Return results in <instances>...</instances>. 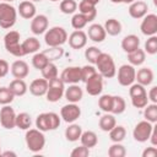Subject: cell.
<instances>
[{
  "label": "cell",
  "instance_id": "cell-61",
  "mask_svg": "<svg viewBox=\"0 0 157 157\" xmlns=\"http://www.w3.org/2000/svg\"><path fill=\"white\" fill-rule=\"evenodd\" d=\"M52 2H56V1H61V0H50Z\"/></svg>",
  "mask_w": 157,
  "mask_h": 157
},
{
  "label": "cell",
  "instance_id": "cell-44",
  "mask_svg": "<svg viewBox=\"0 0 157 157\" xmlns=\"http://www.w3.org/2000/svg\"><path fill=\"white\" fill-rule=\"evenodd\" d=\"M144 50L150 55H155L157 53V36H150L146 39Z\"/></svg>",
  "mask_w": 157,
  "mask_h": 157
},
{
  "label": "cell",
  "instance_id": "cell-58",
  "mask_svg": "<svg viewBox=\"0 0 157 157\" xmlns=\"http://www.w3.org/2000/svg\"><path fill=\"white\" fill-rule=\"evenodd\" d=\"M109 1L113 4H121V0H109Z\"/></svg>",
  "mask_w": 157,
  "mask_h": 157
},
{
  "label": "cell",
  "instance_id": "cell-62",
  "mask_svg": "<svg viewBox=\"0 0 157 157\" xmlns=\"http://www.w3.org/2000/svg\"><path fill=\"white\" fill-rule=\"evenodd\" d=\"M0 156H1V151H0Z\"/></svg>",
  "mask_w": 157,
  "mask_h": 157
},
{
  "label": "cell",
  "instance_id": "cell-57",
  "mask_svg": "<svg viewBox=\"0 0 157 157\" xmlns=\"http://www.w3.org/2000/svg\"><path fill=\"white\" fill-rule=\"evenodd\" d=\"M135 0H121V4H131V2H134Z\"/></svg>",
  "mask_w": 157,
  "mask_h": 157
},
{
  "label": "cell",
  "instance_id": "cell-32",
  "mask_svg": "<svg viewBox=\"0 0 157 157\" xmlns=\"http://www.w3.org/2000/svg\"><path fill=\"white\" fill-rule=\"evenodd\" d=\"M80 141H81V145H83V146H86L88 148H92L98 144V136L92 130L82 131V134L80 136Z\"/></svg>",
  "mask_w": 157,
  "mask_h": 157
},
{
  "label": "cell",
  "instance_id": "cell-3",
  "mask_svg": "<svg viewBox=\"0 0 157 157\" xmlns=\"http://www.w3.org/2000/svg\"><path fill=\"white\" fill-rule=\"evenodd\" d=\"M25 141H26L27 148L34 153L42 151L45 146V136H44L43 131H40L38 129H31L29 128L28 130H26Z\"/></svg>",
  "mask_w": 157,
  "mask_h": 157
},
{
  "label": "cell",
  "instance_id": "cell-34",
  "mask_svg": "<svg viewBox=\"0 0 157 157\" xmlns=\"http://www.w3.org/2000/svg\"><path fill=\"white\" fill-rule=\"evenodd\" d=\"M32 125V119L31 115L26 112L18 113L16 115V128L21 129V130H28Z\"/></svg>",
  "mask_w": 157,
  "mask_h": 157
},
{
  "label": "cell",
  "instance_id": "cell-20",
  "mask_svg": "<svg viewBox=\"0 0 157 157\" xmlns=\"http://www.w3.org/2000/svg\"><path fill=\"white\" fill-rule=\"evenodd\" d=\"M87 37L94 42V43H102L105 37H107V33L104 31V27L99 23H92L90 27H88V31H87Z\"/></svg>",
  "mask_w": 157,
  "mask_h": 157
},
{
  "label": "cell",
  "instance_id": "cell-11",
  "mask_svg": "<svg viewBox=\"0 0 157 157\" xmlns=\"http://www.w3.org/2000/svg\"><path fill=\"white\" fill-rule=\"evenodd\" d=\"M16 113L13 110L12 107H10L9 104L2 105V108L0 109V124L4 129L11 130L13 128H16Z\"/></svg>",
  "mask_w": 157,
  "mask_h": 157
},
{
  "label": "cell",
  "instance_id": "cell-39",
  "mask_svg": "<svg viewBox=\"0 0 157 157\" xmlns=\"http://www.w3.org/2000/svg\"><path fill=\"white\" fill-rule=\"evenodd\" d=\"M59 9L64 15H74L77 10V2L75 0H61Z\"/></svg>",
  "mask_w": 157,
  "mask_h": 157
},
{
  "label": "cell",
  "instance_id": "cell-51",
  "mask_svg": "<svg viewBox=\"0 0 157 157\" xmlns=\"http://www.w3.org/2000/svg\"><path fill=\"white\" fill-rule=\"evenodd\" d=\"M10 71V65L6 60L0 59V77H5Z\"/></svg>",
  "mask_w": 157,
  "mask_h": 157
},
{
  "label": "cell",
  "instance_id": "cell-16",
  "mask_svg": "<svg viewBox=\"0 0 157 157\" xmlns=\"http://www.w3.org/2000/svg\"><path fill=\"white\" fill-rule=\"evenodd\" d=\"M147 10H148L147 2H145L142 0H135L134 2H131L129 5L128 12H129L130 17H132L135 20H140L147 15Z\"/></svg>",
  "mask_w": 157,
  "mask_h": 157
},
{
  "label": "cell",
  "instance_id": "cell-22",
  "mask_svg": "<svg viewBox=\"0 0 157 157\" xmlns=\"http://www.w3.org/2000/svg\"><path fill=\"white\" fill-rule=\"evenodd\" d=\"M153 78H155V74L150 67H141L136 71L135 75V81L145 87L150 86L153 82Z\"/></svg>",
  "mask_w": 157,
  "mask_h": 157
},
{
  "label": "cell",
  "instance_id": "cell-49",
  "mask_svg": "<svg viewBox=\"0 0 157 157\" xmlns=\"http://www.w3.org/2000/svg\"><path fill=\"white\" fill-rule=\"evenodd\" d=\"M130 99H131V104H132V107H135V108H145V107L148 104L147 94L137 96V97H132V98H130Z\"/></svg>",
  "mask_w": 157,
  "mask_h": 157
},
{
  "label": "cell",
  "instance_id": "cell-19",
  "mask_svg": "<svg viewBox=\"0 0 157 157\" xmlns=\"http://www.w3.org/2000/svg\"><path fill=\"white\" fill-rule=\"evenodd\" d=\"M17 13L25 20H32L37 15V9H36L34 2H32L29 0L21 1L17 7Z\"/></svg>",
  "mask_w": 157,
  "mask_h": 157
},
{
  "label": "cell",
  "instance_id": "cell-31",
  "mask_svg": "<svg viewBox=\"0 0 157 157\" xmlns=\"http://www.w3.org/2000/svg\"><path fill=\"white\" fill-rule=\"evenodd\" d=\"M81 134H82V128L75 123H70L69 126L65 129V139L70 142L78 141Z\"/></svg>",
  "mask_w": 157,
  "mask_h": 157
},
{
  "label": "cell",
  "instance_id": "cell-29",
  "mask_svg": "<svg viewBox=\"0 0 157 157\" xmlns=\"http://www.w3.org/2000/svg\"><path fill=\"white\" fill-rule=\"evenodd\" d=\"M145 60H146V53L144 49L137 48V49L128 53V61L132 66H140L145 63Z\"/></svg>",
  "mask_w": 157,
  "mask_h": 157
},
{
  "label": "cell",
  "instance_id": "cell-35",
  "mask_svg": "<svg viewBox=\"0 0 157 157\" xmlns=\"http://www.w3.org/2000/svg\"><path fill=\"white\" fill-rule=\"evenodd\" d=\"M109 132V139L113 142H121L126 136V129L123 125H115Z\"/></svg>",
  "mask_w": 157,
  "mask_h": 157
},
{
  "label": "cell",
  "instance_id": "cell-43",
  "mask_svg": "<svg viewBox=\"0 0 157 157\" xmlns=\"http://www.w3.org/2000/svg\"><path fill=\"white\" fill-rule=\"evenodd\" d=\"M101 53H102V52H101L97 47H94V45L88 47V48H86V49H85V59H86L90 64L94 65V64H96V61H97V58L99 56V54H101Z\"/></svg>",
  "mask_w": 157,
  "mask_h": 157
},
{
  "label": "cell",
  "instance_id": "cell-17",
  "mask_svg": "<svg viewBox=\"0 0 157 157\" xmlns=\"http://www.w3.org/2000/svg\"><path fill=\"white\" fill-rule=\"evenodd\" d=\"M48 26H49V21L45 15H36L31 20V31L36 36L45 33V31L48 29Z\"/></svg>",
  "mask_w": 157,
  "mask_h": 157
},
{
  "label": "cell",
  "instance_id": "cell-46",
  "mask_svg": "<svg viewBox=\"0 0 157 157\" xmlns=\"http://www.w3.org/2000/svg\"><path fill=\"white\" fill-rule=\"evenodd\" d=\"M49 48H50V49H48V50L44 52V54L48 56L49 61L58 60V59H60V58L63 56L64 50H63L60 47H49Z\"/></svg>",
  "mask_w": 157,
  "mask_h": 157
},
{
  "label": "cell",
  "instance_id": "cell-36",
  "mask_svg": "<svg viewBox=\"0 0 157 157\" xmlns=\"http://www.w3.org/2000/svg\"><path fill=\"white\" fill-rule=\"evenodd\" d=\"M48 63H49V59L44 54V52H37L32 56V65L37 70H42Z\"/></svg>",
  "mask_w": 157,
  "mask_h": 157
},
{
  "label": "cell",
  "instance_id": "cell-37",
  "mask_svg": "<svg viewBox=\"0 0 157 157\" xmlns=\"http://www.w3.org/2000/svg\"><path fill=\"white\" fill-rule=\"evenodd\" d=\"M145 120L156 124L157 123V103H150L144 108Z\"/></svg>",
  "mask_w": 157,
  "mask_h": 157
},
{
  "label": "cell",
  "instance_id": "cell-30",
  "mask_svg": "<svg viewBox=\"0 0 157 157\" xmlns=\"http://www.w3.org/2000/svg\"><path fill=\"white\" fill-rule=\"evenodd\" d=\"M115 125H117V120H115L114 114H112V113H104V114L99 118L98 126H99V129H101L102 131L108 132V131L112 130Z\"/></svg>",
  "mask_w": 157,
  "mask_h": 157
},
{
  "label": "cell",
  "instance_id": "cell-42",
  "mask_svg": "<svg viewBox=\"0 0 157 157\" xmlns=\"http://www.w3.org/2000/svg\"><path fill=\"white\" fill-rule=\"evenodd\" d=\"M87 23H88V21H87V18L82 13L77 12V13H74L72 15V18H71V26H72V28H75V29H82V28H85L87 26Z\"/></svg>",
  "mask_w": 157,
  "mask_h": 157
},
{
  "label": "cell",
  "instance_id": "cell-8",
  "mask_svg": "<svg viewBox=\"0 0 157 157\" xmlns=\"http://www.w3.org/2000/svg\"><path fill=\"white\" fill-rule=\"evenodd\" d=\"M118 77V82L120 86L129 87L135 82V75H136V69L135 66L130 64H123L119 66L118 72L115 74Z\"/></svg>",
  "mask_w": 157,
  "mask_h": 157
},
{
  "label": "cell",
  "instance_id": "cell-55",
  "mask_svg": "<svg viewBox=\"0 0 157 157\" xmlns=\"http://www.w3.org/2000/svg\"><path fill=\"white\" fill-rule=\"evenodd\" d=\"M1 156H4V157H7V156L16 157L17 155H16V152H13V151H5V152H1Z\"/></svg>",
  "mask_w": 157,
  "mask_h": 157
},
{
  "label": "cell",
  "instance_id": "cell-33",
  "mask_svg": "<svg viewBox=\"0 0 157 157\" xmlns=\"http://www.w3.org/2000/svg\"><path fill=\"white\" fill-rule=\"evenodd\" d=\"M126 109V102L121 96H113V104H112V110L110 113L114 115L123 114Z\"/></svg>",
  "mask_w": 157,
  "mask_h": 157
},
{
  "label": "cell",
  "instance_id": "cell-12",
  "mask_svg": "<svg viewBox=\"0 0 157 157\" xmlns=\"http://www.w3.org/2000/svg\"><path fill=\"white\" fill-rule=\"evenodd\" d=\"M86 92L90 96H99L103 91V76L97 71L92 77H90L86 82Z\"/></svg>",
  "mask_w": 157,
  "mask_h": 157
},
{
  "label": "cell",
  "instance_id": "cell-53",
  "mask_svg": "<svg viewBox=\"0 0 157 157\" xmlns=\"http://www.w3.org/2000/svg\"><path fill=\"white\" fill-rule=\"evenodd\" d=\"M147 98L151 103H157V86H152L147 92Z\"/></svg>",
  "mask_w": 157,
  "mask_h": 157
},
{
  "label": "cell",
  "instance_id": "cell-5",
  "mask_svg": "<svg viewBox=\"0 0 157 157\" xmlns=\"http://www.w3.org/2000/svg\"><path fill=\"white\" fill-rule=\"evenodd\" d=\"M20 38L21 36L17 31H9L4 37V45H5L6 52L16 58L25 56L22 45L20 43Z\"/></svg>",
  "mask_w": 157,
  "mask_h": 157
},
{
  "label": "cell",
  "instance_id": "cell-9",
  "mask_svg": "<svg viewBox=\"0 0 157 157\" xmlns=\"http://www.w3.org/2000/svg\"><path fill=\"white\" fill-rule=\"evenodd\" d=\"M152 128H153V124L147 121V120H141L139 121L134 130H132V137L135 141L137 142H146L148 141L150 139V135H151V131H152Z\"/></svg>",
  "mask_w": 157,
  "mask_h": 157
},
{
  "label": "cell",
  "instance_id": "cell-28",
  "mask_svg": "<svg viewBox=\"0 0 157 157\" xmlns=\"http://www.w3.org/2000/svg\"><path fill=\"white\" fill-rule=\"evenodd\" d=\"M21 45H22V49H23L25 55H27V54H34V53L39 52V49H40V42L36 37H28L27 39H25L21 43Z\"/></svg>",
  "mask_w": 157,
  "mask_h": 157
},
{
  "label": "cell",
  "instance_id": "cell-40",
  "mask_svg": "<svg viewBox=\"0 0 157 157\" xmlns=\"http://www.w3.org/2000/svg\"><path fill=\"white\" fill-rule=\"evenodd\" d=\"M113 104V96L112 94H102L98 98V107L104 113H110Z\"/></svg>",
  "mask_w": 157,
  "mask_h": 157
},
{
  "label": "cell",
  "instance_id": "cell-45",
  "mask_svg": "<svg viewBox=\"0 0 157 157\" xmlns=\"http://www.w3.org/2000/svg\"><path fill=\"white\" fill-rule=\"evenodd\" d=\"M15 96L13 93L10 91L9 87H0V104L1 105H6L12 103Z\"/></svg>",
  "mask_w": 157,
  "mask_h": 157
},
{
  "label": "cell",
  "instance_id": "cell-63",
  "mask_svg": "<svg viewBox=\"0 0 157 157\" xmlns=\"http://www.w3.org/2000/svg\"><path fill=\"white\" fill-rule=\"evenodd\" d=\"M0 78H1V77H0Z\"/></svg>",
  "mask_w": 157,
  "mask_h": 157
},
{
  "label": "cell",
  "instance_id": "cell-13",
  "mask_svg": "<svg viewBox=\"0 0 157 157\" xmlns=\"http://www.w3.org/2000/svg\"><path fill=\"white\" fill-rule=\"evenodd\" d=\"M140 29H141V33L145 34L146 37L156 36V33H157V15L147 13L145 17H142Z\"/></svg>",
  "mask_w": 157,
  "mask_h": 157
},
{
  "label": "cell",
  "instance_id": "cell-26",
  "mask_svg": "<svg viewBox=\"0 0 157 157\" xmlns=\"http://www.w3.org/2000/svg\"><path fill=\"white\" fill-rule=\"evenodd\" d=\"M9 88L10 91L13 93L15 97H21V96H25L28 91V86L26 83V81L23 78H15L10 82L9 85Z\"/></svg>",
  "mask_w": 157,
  "mask_h": 157
},
{
  "label": "cell",
  "instance_id": "cell-1",
  "mask_svg": "<svg viewBox=\"0 0 157 157\" xmlns=\"http://www.w3.org/2000/svg\"><path fill=\"white\" fill-rule=\"evenodd\" d=\"M96 69L97 71L103 76V78H112L117 74V66L114 63V59L108 53H101L96 61Z\"/></svg>",
  "mask_w": 157,
  "mask_h": 157
},
{
  "label": "cell",
  "instance_id": "cell-60",
  "mask_svg": "<svg viewBox=\"0 0 157 157\" xmlns=\"http://www.w3.org/2000/svg\"><path fill=\"white\" fill-rule=\"evenodd\" d=\"M1 1H4V2H12V1H15V0H1Z\"/></svg>",
  "mask_w": 157,
  "mask_h": 157
},
{
  "label": "cell",
  "instance_id": "cell-6",
  "mask_svg": "<svg viewBox=\"0 0 157 157\" xmlns=\"http://www.w3.org/2000/svg\"><path fill=\"white\" fill-rule=\"evenodd\" d=\"M17 20V10L10 2H0V27L10 29L13 27Z\"/></svg>",
  "mask_w": 157,
  "mask_h": 157
},
{
  "label": "cell",
  "instance_id": "cell-18",
  "mask_svg": "<svg viewBox=\"0 0 157 157\" xmlns=\"http://www.w3.org/2000/svg\"><path fill=\"white\" fill-rule=\"evenodd\" d=\"M11 75L15 77V78H26L29 74V66L28 64L25 61V60H15L12 64H11Z\"/></svg>",
  "mask_w": 157,
  "mask_h": 157
},
{
  "label": "cell",
  "instance_id": "cell-4",
  "mask_svg": "<svg viewBox=\"0 0 157 157\" xmlns=\"http://www.w3.org/2000/svg\"><path fill=\"white\" fill-rule=\"evenodd\" d=\"M67 32L60 26H54L45 31L44 42L48 47H61L67 42Z\"/></svg>",
  "mask_w": 157,
  "mask_h": 157
},
{
  "label": "cell",
  "instance_id": "cell-59",
  "mask_svg": "<svg viewBox=\"0 0 157 157\" xmlns=\"http://www.w3.org/2000/svg\"><path fill=\"white\" fill-rule=\"evenodd\" d=\"M29 1H32V2H40V1H43V0H29Z\"/></svg>",
  "mask_w": 157,
  "mask_h": 157
},
{
  "label": "cell",
  "instance_id": "cell-56",
  "mask_svg": "<svg viewBox=\"0 0 157 157\" xmlns=\"http://www.w3.org/2000/svg\"><path fill=\"white\" fill-rule=\"evenodd\" d=\"M88 2H91L92 5H94V6H97V4H99V1L101 0H87Z\"/></svg>",
  "mask_w": 157,
  "mask_h": 157
},
{
  "label": "cell",
  "instance_id": "cell-23",
  "mask_svg": "<svg viewBox=\"0 0 157 157\" xmlns=\"http://www.w3.org/2000/svg\"><path fill=\"white\" fill-rule=\"evenodd\" d=\"M77 9H78V12L82 13L88 22H92L96 16H97V9L94 5H92L91 2H88L87 0H81L80 4H77Z\"/></svg>",
  "mask_w": 157,
  "mask_h": 157
},
{
  "label": "cell",
  "instance_id": "cell-47",
  "mask_svg": "<svg viewBox=\"0 0 157 157\" xmlns=\"http://www.w3.org/2000/svg\"><path fill=\"white\" fill-rule=\"evenodd\" d=\"M130 88H129V96H130V98H132V97H137V96H144V94H147V91H146V88H145V86H142V85H140V83H132V85H130L129 86Z\"/></svg>",
  "mask_w": 157,
  "mask_h": 157
},
{
  "label": "cell",
  "instance_id": "cell-54",
  "mask_svg": "<svg viewBox=\"0 0 157 157\" xmlns=\"http://www.w3.org/2000/svg\"><path fill=\"white\" fill-rule=\"evenodd\" d=\"M148 140H150L152 146H157V125H155V124H153V128H152V131H151Z\"/></svg>",
  "mask_w": 157,
  "mask_h": 157
},
{
  "label": "cell",
  "instance_id": "cell-52",
  "mask_svg": "<svg viewBox=\"0 0 157 157\" xmlns=\"http://www.w3.org/2000/svg\"><path fill=\"white\" fill-rule=\"evenodd\" d=\"M156 156H157V148H156V146L146 147L142 151V157H156Z\"/></svg>",
  "mask_w": 157,
  "mask_h": 157
},
{
  "label": "cell",
  "instance_id": "cell-50",
  "mask_svg": "<svg viewBox=\"0 0 157 157\" xmlns=\"http://www.w3.org/2000/svg\"><path fill=\"white\" fill-rule=\"evenodd\" d=\"M88 155H90V148L83 146V145H81L78 147H75L70 153L71 157H87Z\"/></svg>",
  "mask_w": 157,
  "mask_h": 157
},
{
  "label": "cell",
  "instance_id": "cell-15",
  "mask_svg": "<svg viewBox=\"0 0 157 157\" xmlns=\"http://www.w3.org/2000/svg\"><path fill=\"white\" fill-rule=\"evenodd\" d=\"M87 34L86 32H83L82 29H75L69 37H67V42H69V45L72 48V49H82L86 47L87 44Z\"/></svg>",
  "mask_w": 157,
  "mask_h": 157
},
{
  "label": "cell",
  "instance_id": "cell-27",
  "mask_svg": "<svg viewBox=\"0 0 157 157\" xmlns=\"http://www.w3.org/2000/svg\"><path fill=\"white\" fill-rule=\"evenodd\" d=\"M103 27H104L105 33L109 34V36H112V37H115V36L120 34L121 33V29H123V26H121L120 21H118L117 18H108L104 22Z\"/></svg>",
  "mask_w": 157,
  "mask_h": 157
},
{
  "label": "cell",
  "instance_id": "cell-25",
  "mask_svg": "<svg viewBox=\"0 0 157 157\" xmlns=\"http://www.w3.org/2000/svg\"><path fill=\"white\" fill-rule=\"evenodd\" d=\"M140 48V38L136 34H128L121 40V49L128 54L135 49Z\"/></svg>",
  "mask_w": 157,
  "mask_h": 157
},
{
  "label": "cell",
  "instance_id": "cell-10",
  "mask_svg": "<svg viewBox=\"0 0 157 157\" xmlns=\"http://www.w3.org/2000/svg\"><path fill=\"white\" fill-rule=\"evenodd\" d=\"M80 117H81V108L77 105V103H67L63 105L60 109V118L67 124L75 123Z\"/></svg>",
  "mask_w": 157,
  "mask_h": 157
},
{
  "label": "cell",
  "instance_id": "cell-14",
  "mask_svg": "<svg viewBox=\"0 0 157 157\" xmlns=\"http://www.w3.org/2000/svg\"><path fill=\"white\" fill-rule=\"evenodd\" d=\"M60 78L65 85H74L81 81V67L80 66H67L63 70Z\"/></svg>",
  "mask_w": 157,
  "mask_h": 157
},
{
  "label": "cell",
  "instance_id": "cell-38",
  "mask_svg": "<svg viewBox=\"0 0 157 157\" xmlns=\"http://www.w3.org/2000/svg\"><path fill=\"white\" fill-rule=\"evenodd\" d=\"M40 72H42L43 78H45L47 81H49V80H52V78H54V77H58V66H56L53 61H49V63L40 70Z\"/></svg>",
  "mask_w": 157,
  "mask_h": 157
},
{
  "label": "cell",
  "instance_id": "cell-7",
  "mask_svg": "<svg viewBox=\"0 0 157 157\" xmlns=\"http://www.w3.org/2000/svg\"><path fill=\"white\" fill-rule=\"evenodd\" d=\"M64 91H65V83L63 82V80L59 76L49 80L48 81V90L45 93L47 101L50 103L59 102L64 96Z\"/></svg>",
  "mask_w": 157,
  "mask_h": 157
},
{
  "label": "cell",
  "instance_id": "cell-21",
  "mask_svg": "<svg viewBox=\"0 0 157 157\" xmlns=\"http://www.w3.org/2000/svg\"><path fill=\"white\" fill-rule=\"evenodd\" d=\"M64 97L69 103H78L83 97V91L77 83L69 85V87L64 91Z\"/></svg>",
  "mask_w": 157,
  "mask_h": 157
},
{
  "label": "cell",
  "instance_id": "cell-41",
  "mask_svg": "<svg viewBox=\"0 0 157 157\" xmlns=\"http://www.w3.org/2000/svg\"><path fill=\"white\" fill-rule=\"evenodd\" d=\"M125 155H126L125 146H123L120 142H113V145L108 148L109 157H125Z\"/></svg>",
  "mask_w": 157,
  "mask_h": 157
},
{
  "label": "cell",
  "instance_id": "cell-48",
  "mask_svg": "<svg viewBox=\"0 0 157 157\" xmlns=\"http://www.w3.org/2000/svg\"><path fill=\"white\" fill-rule=\"evenodd\" d=\"M97 72V69L94 65L90 64V65H85L81 67V81L82 82H86L90 77H92L94 74Z\"/></svg>",
  "mask_w": 157,
  "mask_h": 157
},
{
  "label": "cell",
  "instance_id": "cell-24",
  "mask_svg": "<svg viewBox=\"0 0 157 157\" xmlns=\"http://www.w3.org/2000/svg\"><path fill=\"white\" fill-rule=\"evenodd\" d=\"M29 92L36 96V97H42V96H45L47 93V90H48V81L45 78H36L31 82L29 85Z\"/></svg>",
  "mask_w": 157,
  "mask_h": 157
},
{
  "label": "cell",
  "instance_id": "cell-2",
  "mask_svg": "<svg viewBox=\"0 0 157 157\" xmlns=\"http://www.w3.org/2000/svg\"><path fill=\"white\" fill-rule=\"evenodd\" d=\"M61 118L59 114L54 112H47V113H40L36 118V128L43 132L55 130L60 126Z\"/></svg>",
  "mask_w": 157,
  "mask_h": 157
}]
</instances>
